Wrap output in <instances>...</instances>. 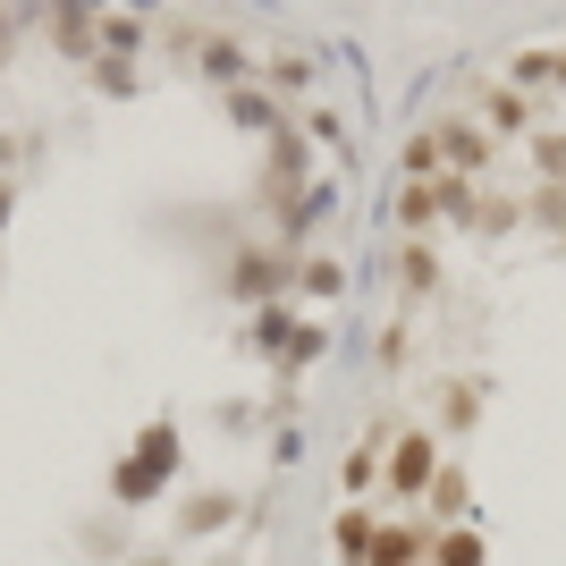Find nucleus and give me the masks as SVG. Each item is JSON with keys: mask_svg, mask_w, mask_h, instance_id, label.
Segmentation results:
<instances>
[{"mask_svg": "<svg viewBox=\"0 0 566 566\" xmlns=\"http://www.w3.org/2000/svg\"><path fill=\"white\" fill-rule=\"evenodd\" d=\"M0 34H9V25H0Z\"/></svg>", "mask_w": 566, "mask_h": 566, "instance_id": "nucleus-8", "label": "nucleus"}, {"mask_svg": "<svg viewBox=\"0 0 566 566\" xmlns=\"http://www.w3.org/2000/svg\"><path fill=\"white\" fill-rule=\"evenodd\" d=\"M220 516H229V499H195V507H187V524H195V533H212Z\"/></svg>", "mask_w": 566, "mask_h": 566, "instance_id": "nucleus-3", "label": "nucleus"}, {"mask_svg": "<svg viewBox=\"0 0 566 566\" xmlns=\"http://www.w3.org/2000/svg\"><path fill=\"white\" fill-rule=\"evenodd\" d=\"M549 76H566V51H558V60H549Z\"/></svg>", "mask_w": 566, "mask_h": 566, "instance_id": "nucleus-6", "label": "nucleus"}, {"mask_svg": "<svg viewBox=\"0 0 566 566\" xmlns=\"http://www.w3.org/2000/svg\"><path fill=\"white\" fill-rule=\"evenodd\" d=\"M423 473H431V440H406L398 449V491H423Z\"/></svg>", "mask_w": 566, "mask_h": 566, "instance_id": "nucleus-2", "label": "nucleus"}, {"mask_svg": "<svg viewBox=\"0 0 566 566\" xmlns=\"http://www.w3.org/2000/svg\"><path fill=\"white\" fill-rule=\"evenodd\" d=\"M440 558H449V566H482V542H473V533H457V542L440 549Z\"/></svg>", "mask_w": 566, "mask_h": 566, "instance_id": "nucleus-4", "label": "nucleus"}, {"mask_svg": "<svg viewBox=\"0 0 566 566\" xmlns=\"http://www.w3.org/2000/svg\"><path fill=\"white\" fill-rule=\"evenodd\" d=\"M136 566H169V558H136Z\"/></svg>", "mask_w": 566, "mask_h": 566, "instance_id": "nucleus-7", "label": "nucleus"}, {"mask_svg": "<svg viewBox=\"0 0 566 566\" xmlns=\"http://www.w3.org/2000/svg\"><path fill=\"white\" fill-rule=\"evenodd\" d=\"M542 169H549V178H566V136H542Z\"/></svg>", "mask_w": 566, "mask_h": 566, "instance_id": "nucleus-5", "label": "nucleus"}, {"mask_svg": "<svg viewBox=\"0 0 566 566\" xmlns=\"http://www.w3.org/2000/svg\"><path fill=\"white\" fill-rule=\"evenodd\" d=\"M169 465H178V449H169V423H161V431H144V457L118 473V491L144 499V491H153V473H169Z\"/></svg>", "mask_w": 566, "mask_h": 566, "instance_id": "nucleus-1", "label": "nucleus"}]
</instances>
